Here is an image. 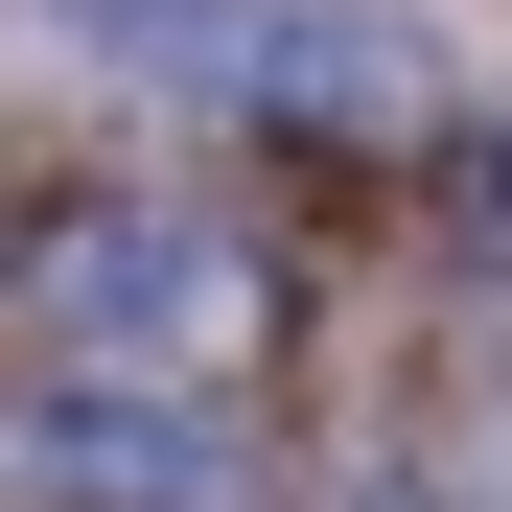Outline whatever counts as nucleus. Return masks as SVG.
Segmentation results:
<instances>
[{
  "mask_svg": "<svg viewBox=\"0 0 512 512\" xmlns=\"http://www.w3.org/2000/svg\"><path fill=\"white\" fill-rule=\"evenodd\" d=\"M24 303H47V350H94L117 396H140V373H233V350H256V256H233L210 210H70V233L24 256Z\"/></svg>",
  "mask_w": 512,
  "mask_h": 512,
  "instance_id": "f257e3e1",
  "label": "nucleus"
},
{
  "mask_svg": "<svg viewBox=\"0 0 512 512\" xmlns=\"http://www.w3.org/2000/svg\"><path fill=\"white\" fill-rule=\"evenodd\" d=\"M233 94H280V117H350V140H396V117H443V47H419V0H233Z\"/></svg>",
  "mask_w": 512,
  "mask_h": 512,
  "instance_id": "f03ea898",
  "label": "nucleus"
},
{
  "mask_svg": "<svg viewBox=\"0 0 512 512\" xmlns=\"http://www.w3.org/2000/svg\"><path fill=\"white\" fill-rule=\"evenodd\" d=\"M0 489H47V512H233V443L210 419H117V396H70L0 443Z\"/></svg>",
  "mask_w": 512,
  "mask_h": 512,
  "instance_id": "7ed1b4c3",
  "label": "nucleus"
}]
</instances>
